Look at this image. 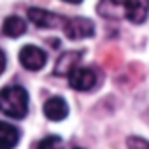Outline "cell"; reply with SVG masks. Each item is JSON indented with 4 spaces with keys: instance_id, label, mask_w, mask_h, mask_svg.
<instances>
[{
    "instance_id": "obj_9",
    "label": "cell",
    "mask_w": 149,
    "mask_h": 149,
    "mask_svg": "<svg viewBox=\"0 0 149 149\" xmlns=\"http://www.w3.org/2000/svg\"><path fill=\"white\" fill-rule=\"evenodd\" d=\"M19 142V130L14 125L0 121V149H14Z\"/></svg>"
},
{
    "instance_id": "obj_7",
    "label": "cell",
    "mask_w": 149,
    "mask_h": 149,
    "mask_svg": "<svg viewBox=\"0 0 149 149\" xmlns=\"http://www.w3.org/2000/svg\"><path fill=\"white\" fill-rule=\"evenodd\" d=\"M81 58H83V53H81V51H65V53L58 58V61H56L54 74H56V76H65V77H68V74H70L74 68H77Z\"/></svg>"
},
{
    "instance_id": "obj_3",
    "label": "cell",
    "mask_w": 149,
    "mask_h": 149,
    "mask_svg": "<svg viewBox=\"0 0 149 149\" xmlns=\"http://www.w3.org/2000/svg\"><path fill=\"white\" fill-rule=\"evenodd\" d=\"M28 19L37 26V28H63L67 18L65 16H60V14H54V13H49L46 9H39V7H30L28 9Z\"/></svg>"
},
{
    "instance_id": "obj_15",
    "label": "cell",
    "mask_w": 149,
    "mask_h": 149,
    "mask_svg": "<svg viewBox=\"0 0 149 149\" xmlns=\"http://www.w3.org/2000/svg\"><path fill=\"white\" fill-rule=\"evenodd\" d=\"M63 2H67V4H81L83 0H63Z\"/></svg>"
},
{
    "instance_id": "obj_1",
    "label": "cell",
    "mask_w": 149,
    "mask_h": 149,
    "mask_svg": "<svg viewBox=\"0 0 149 149\" xmlns=\"http://www.w3.org/2000/svg\"><path fill=\"white\" fill-rule=\"evenodd\" d=\"M0 112L13 119H23L28 112V93L23 86H7L0 91Z\"/></svg>"
},
{
    "instance_id": "obj_11",
    "label": "cell",
    "mask_w": 149,
    "mask_h": 149,
    "mask_svg": "<svg viewBox=\"0 0 149 149\" xmlns=\"http://www.w3.org/2000/svg\"><path fill=\"white\" fill-rule=\"evenodd\" d=\"M98 13L104 16V18H114L118 19L123 13V2L119 0H102L100 6H98Z\"/></svg>"
},
{
    "instance_id": "obj_16",
    "label": "cell",
    "mask_w": 149,
    "mask_h": 149,
    "mask_svg": "<svg viewBox=\"0 0 149 149\" xmlns=\"http://www.w3.org/2000/svg\"><path fill=\"white\" fill-rule=\"evenodd\" d=\"M76 149H83V147H76Z\"/></svg>"
},
{
    "instance_id": "obj_2",
    "label": "cell",
    "mask_w": 149,
    "mask_h": 149,
    "mask_svg": "<svg viewBox=\"0 0 149 149\" xmlns=\"http://www.w3.org/2000/svg\"><path fill=\"white\" fill-rule=\"evenodd\" d=\"M63 32L68 39L72 40H79V39H88V37H93L95 33V25L91 19L88 18H72L65 21L63 25Z\"/></svg>"
},
{
    "instance_id": "obj_10",
    "label": "cell",
    "mask_w": 149,
    "mask_h": 149,
    "mask_svg": "<svg viewBox=\"0 0 149 149\" xmlns=\"http://www.w3.org/2000/svg\"><path fill=\"white\" fill-rule=\"evenodd\" d=\"M2 32H4V35L13 37V39L21 37L26 32V23L19 16H9V18H6V21L2 25Z\"/></svg>"
},
{
    "instance_id": "obj_6",
    "label": "cell",
    "mask_w": 149,
    "mask_h": 149,
    "mask_svg": "<svg viewBox=\"0 0 149 149\" xmlns=\"http://www.w3.org/2000/svg\"><path fill=\"white\" fill-rule=\"evenodd\" d=\"M68 84L70 88L77 91H90L97 84V76L91 68H74L68 74Z\"/></svg>"
},
{
    "instance_id": "obj_5",
    "label": "cell",
    "mask_w": 149,
    "mask_h": 149,
    "mask_svg": "<svg viewBox=\"0 0 149 149\" xmlns=\"http://www.w3.org/2000/svg\"><path fill=\"white\" fill-rule=\"evenodd\" d=\"M149 14V0H123V16L135 23L140 25L147 19Z\"/></svg>"
},
{
    "instance_id": "obj_13",
    "label": "cell",
    "mask_w": 149,
    "mask_h": 149,
    "mask_svg": "<svg viewBox=\"0 0 149 149\" xmlns=\"http://www.w3.org/2000/svg\"><path fill=\"white\" fill-rule=\"evenodd\" d=\"M126 146H128V149H149V140L137 137V135H132L126 139Z\"/></svg>"
},
{
    "instance_id": "obj_4",
    "label": "cell",
    "mask_w": 149,
    "mask_h": 149,
    "mask_svg": "<svg viewBox=\"0 0 149 149\" xmlns=\"http://www.w3.org/2000/svg\"><path fill=\"white\" fill-rule=\"evenodd\" d=\"M19 61H21V65L25 68L35 72V70L44 68V65L47 61V54L40 47H37L33 44H28V46L21 47V51H19Z\"/></svg>"
},
{
    "instance_id": "obj_14",
    "label": "cell",
    "mask_w": 149,
    "mask_h": 149,
    "mask_svg": "<svg viewBox=\"0 0 149 149\" xmlns=\"http://www.w3.org/2000/svg\"><path fill=\"white\" fill-rule=\"evenodd\" d=\"M6 65H7V58H6V53L0 49V76L4 74V70H6Z\"/></svg>"
},
{
    "instance_id": "obj_12",
    "label": "cell",
    "mask_w": 149,
    "mask_h": 149,
    "mask_svg": "<svg viewBox=\"0 0 149 149\" xmlns=\"http://www.w3.org/2000/svg\"><path fill=\"white\" fill-rule=\"evenodd\" d=\"M37 149H63V140L56 135H49L39 142Z\"/></svg>"
},
{
    "instance_id": "obj_8",
    "label": "cell",
    "mask_w": 149,
    "mask_h": 149,
    "mask_svg": "<svg viewBox=\"0 0 149 149\" xmlns=\"http://www.w3.org/2000/svg\"><path fill=\"white\" fill-rule=\"evenodd\" d=\"M44 116L51 121H61L68 116V105L61 97H51L44 104Z\"/></svg>"
}]
</instances>
